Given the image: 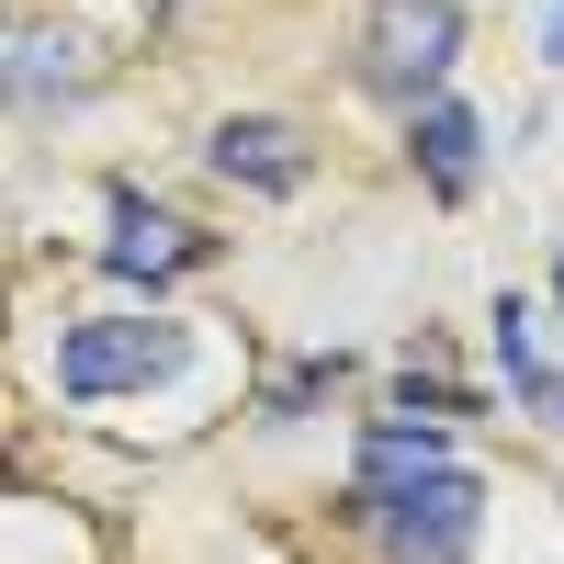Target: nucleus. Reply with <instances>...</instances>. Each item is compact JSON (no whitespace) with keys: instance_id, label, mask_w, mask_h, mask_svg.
<instances>
[{"instance_id":"obj_8","label":"nucleus","mask_w":564,"mask_h":564,"mask_svg":"<svg viewBox=\"0 0 564 564\" xmlns=\"http://www.w3.org/2000/svg\"><path fill=\"white\" fill-rule=\"evenodd\" d=\"M406 148H417V170H430V193L463 204V193H475V148H486V124L463 113V102H417V135H406Z\"/></svg>"},{"instance_id":"obj_4","label":"nucleus","mask_w":564,"mask_h":564,"mask_svg":"<svg viewBox=\"0 0 564 564\" xmlns=\"http://www.w3.org/2000/svg\"><path fill=\"white\" fill-rule=\"evenodd\" d=\"M90 79H102V68H90V45H79L68 23H45V12H0V102L57 113V102H79Z\"/></svg>"},{"instance_id":"obj_3","label":"nucleus","mask_w":564,"mask_h":564,"mask_svg":"<svg viewBox=\"0 0 564 564\" xmlns=\"http://www.w3.org/2000/svg\"><path fill=\"white\" fill-rule=\"evenodd\" d=\"M193 361V327L170 316H79L57 339V384L68 395H148V384H181Z\"/></svg>"},{"instance_id":"obj_2","label":"nucleus","mask_w":564,"mask_h":564,"mask_svg":"<svg viewBox=\"0 0 564 564\" xmlns=\"http://www.w3.org/2000/svg\"><path fill=\"white\" fill-rule=\"evenodd\" d=\"M463 68V0H372L361 12V90L372 102H441V79Z\"/></svg>"},{"instance_id":"obj_7","label":"nucleus","mask_w":564,"mask_h":564,"mask_svg":"<svg viewBox=\"0 0 564 564\" xmlns=\"http://www.w3.org/2000/svg\"><path fill=\"white\" fill-rule=\"evenodd\" d=\"M204 260H215L204 226L148 215V204H113V249H102V271H113V282H181V271H204Z\"/></svg>"},{"instance_id":"obj_10","label":"nucleus","mask_w":564,"mask_h":564,"mask_svg":"<svg viewBox=\"0 0 564 564\" xmlns=\"http://www.w3.org/2000/svg\"><path fill=\"white\" fill-rule=\"evenodd\" d=\"M542 57H553V68H564V0H553V23H542Z\"/></svg>"},{"instance_id":"obj_9","label":"nucleus","mask_w":564,"mask_h":564,"mask_svg":"<svg viewBox=\"0 0 564 564\" xmlns=\"http://www.w3.org/2000/svg\"><path fill=\"white\" fill-rule=\"evenodd\" d=\"M417 463H452V452H441V430H395V417H384V430L361 441V486H384V475H417Z\"/></svg>"},{"instance_id":"obj_5","label":"nucleus","mask_w":564,"mask_h":564,"mask_svg":"<svg viewBox=\"0 0 564 564\" xmlns=\"http://www.w3.org/2000/svg\"><path fill=\"white\" fill-rule=\"evenodd\" d=\"M497 372H508V395H520L542 430H564V316H542L531 294H497Z\"/></svg>"},{"instance_id":"obj_6","label":"nucleus","mask_w":564,"mask_h":564,"mask_svg":"<svg viewBox=\"0 0 564 564\" xmlns=\"http://www.w3.org/2000/svg\"><path fill=\"white\" fill-rule=\"evenodd\" d=\"M204 159H215L226 181H249V193H305V181H316V148H305L282 113H226Z\"/></svg>"},{"instance_id":"obj_11","label":"nucleus","mask_w":564,"mask_h":564,"mask_svg":"<svg viewBox=\"0 0 564 564\" xmlns=\"http://www.w3.org/2000/svg\"><path fill=\"white\" fill-rule=\"evenodd\" d=\"M553 305H564V282H553Z\"/></svg>"},{"instance_id":"obj_1","label":"nucleus","mask_w":564,"mask_h":564,"mask_svg":"<svg viewBox=\"0 0 564 564\" xmlns=\"http://www.w3.org/2000/svg\"><path fill=\"white\" fill-rule=\"evenodd\" d=\"M361 520L384 542V564H463L475 531H486V486L463 463H417V475L361 486Z\"/></svg>"}]
</instances>
